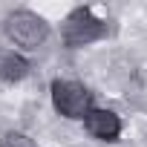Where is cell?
Masks as SVG:
<instances>
[{"label":"cell","instance_id":"obj_5","mask_svg":"<svg viewBox=\"0 0 147 147\" xmlns=\"http://www.w3.org/2000/svg\"><path fill=\"white\" fill-rule=\"evenodd\" d=\"M29 72V61L20 58V55H6L0 61V81L6 84H15V81H23Z\"/></svg>","mask_w":147,"mask_h":147},{"label":"cell","instance_id":"obj_3","mask_svg":"<svg viewBox=\"0 0 147 147\" xmlns=\"http://www.w3.org/2000/svg\"><path fill=\"white\" fill-rule=\"evenodd\" d=\"M52 104L66 118H87L92 110V95L78 81H52Z\"/></svg>","mask_w":147,"mask_h":147},{"label":"cell","instance_id":"obj_2","mask_svg":"<svg viewBox=\"0 0 147 147\" xmlns=\"http://www.w3.org/2000/svg\"><path fill=\"white\" fill-rule=\"evenodd\" d=\"M107 35V23L92 15V9H75L63 23V43L69 49H78L87 43H95Z\"/></svg>","mask_w":147,"mask_h":147},{"label":"cell","instance_id":"obj_1","mask_svg":"<svg viewBox=\"0 0 147 147\" xmlns=\"http://www.w3.org/2000/svg\"><path fill=\"white\" fill-rule=\"evenodd\" d=\"M3 29H6L9 40H15V43L23 46V49H38V46L49 38V23H46L40 15L29 12V9L12 12V15L6 18Z\"/></svg>","mask_w":147,"mask_h":147},{"label":"cell","instance_id":"obj_4","mask_svg":"<svg viewBox=\"0 0 147 147\" xmlns=\"http://www.w3.org/2000/svg\"><path fill=\"white\" fill-rule=\"evenodd\" d=\"M90 136L101 138V141H115L121 136V118L113 110H90V115L84 118Z\"/></svg>","mask_w":147,"mask_h":147},{"label":"cell","instance_id":"obj_6","mask_svg":"<svg viewBox=\"0 0 147 147\" xmlns=\"http://www.w3.org/2000/svg\"><path fill=\"white\" fill-rule=\"evenodd\" d=\"M0 147H38L26 133H18V130H9L0 136Z\"/></svg>","mask_w":147,"mask_h":147}]
</instances>
